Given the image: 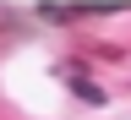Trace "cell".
Masks as SVG:
<instances>
[{
	"mask_svg": "<svg viewBox=\"0 0 131 120\" xmlns=\"http://www.w3.org/2000/svg\"><path fill=\"white\" fill-rule=\"evenodd\" d=\"M44 22H60V27H71V22H93V16H104L98 6H38Z\"/></svg>",
	"mask_w": 131,
	"mask_h": 120,
	"instance_id": "1",
	"label": "cell"
},
{
	"mask_svg": "<svg viewBox=\"0 0 131 120\" xmlns=\"http://www.w3.org/2000/svg\"><path fill=\"white\" fill-rule=\"evenodd\" d=\"M71 88H77L82 98H98V88H93V82H88V77H82V71H71Z\"/></svg>",
	"mask_w": 131,
	"mask_h": 120,
	"instance_id": "2",
	"label": "cell"
}]
</instances>
